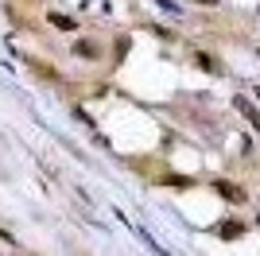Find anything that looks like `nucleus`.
Instances as JSON below:
<instances>
[{"label": "nucleus", "instance_id": "nucleus-2", "mask_svg": "<svg viewBox=\"0 0 260 256\" xmlns=\"http://www.w3.org/2000/svg\"><path fill=\"white\" fill-rule=\"evenodd\" d=\"M233 105H237V109H241V113H245V117H249V120H252V128H260V109H256V105H252L249 97H237V101H233Z\"/></svg>", "mask_w": 260, "mask_h": 256}, {"label": "nucleus", "instance_id": "nucleus-5", "mask_svg": "<svg viewBox=\"0 0 260 256\" xmlns=\"http://www.w3.org/2000/svg\"><path fill=\"white\" fill-rule=\"evenodd\" d=\"M74 54H82V58H98V47H93L89 39H82V43L74 47Z\"/></svg>", "mask_w": 260, "mask_h": 256}, {"label": "nucleus", "instance_id": "nucleus-4", "mask_svg": "<svg viewBox=\"0 0 260 256\" xmlns=\"http://www.w3.org/2000/svg\"><path fill=\"white\" fill-rule=\"evenodd\" d=\"M194 62L202 66V70H206V74H221V62H214V58H210V54H202V51L194 54Z\"/></svg>", "mask_w": 260, "mask_h": 256}, {"label": "nucleus", "instance_id": "nucleus-8", "mask_svg": "<svg viewBox=\"0 0 260 256\" xmlns=\"http://www.w3.org/2000/svg\"><path fill=\"white\" fill-rule=\"evenodd\" d=\"M252 97H256V101H260V85H256V89H252Z\"/></svg>", "mask_w": 260, "mask_h": 256}, {"label": "nucleus", "instance_id": "nucleus-3", "mask_svg": "<svg viewBox=\"0 0 260 256\" xmlns=\"http://www.w3.org/2000/svg\"><path fill=\"white\" fill-rule=\"evenodd\" d=\"M214 233H217V237H225V241H233V237H241V233H245V225H241V221H221V225L214 229Z\"/></svg>", "mask_w": 260, "mask_h": 256}, {"label": "nucleus", "instance_id": "nucleus-1", "mask_svg": "<svg viewBox=\"0 0 260 256\" xmlns=\"http://www.w3.org/2000/svg\"><path fill=\"white\" fill-rule=\"evenodd\" d=\"M217 194H221L225 202H233V206H237V202H245V198H249V194L241 190L237 182H225V179H217Z\"/></svg>", "mask_w": 260, "mask_h": 256}, {"label": "nucleus", "instance_id": "nucleus-7", "mask_svg": "<svg viewBox=\"0 0 260 256\" xmlns=\"http://www.w3.org/2000/svg\"><path fill=\"white\" fill-rule=\"evenodd\" d=\"M198 4H210V8H214V4H217V0H198Z\"/></svg>", "mask_w": 260, "mask_h": 256}, {"label": "nucleus", "instance_id": "nucleus-9", "mask_svg": "<svg viewBox=\"0 0 260 256\" xmlns=\"http://www.w3.org/2000/svg\"><path fill=\"white\" fill-rule=\"evenodd\" d=\"M256 54H260V47H256Z\"/></svg>", "mask_w": 260, "mask_h": 256}, {"label": "nucleus", "instance_id": "nucleus-6", "mask_svg": "<svg viewBox=\"0 0 260 256\" xmlns=\"http://www.w3.org/2000/svg\"><path fill=\"white\" fill-rule=\"evenodd\" d=\"M51 23H54V27H66V31L74 27V20H70V16H58V12H54V16H51Z\"/></svg>", "mask_w": 260, "mask_h": 256}]
</instances>
